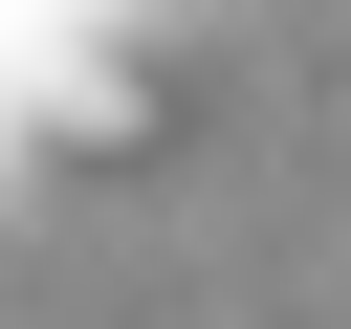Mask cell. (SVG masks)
<instances>
[{
  "label": "cell",
  "mask_w": 351,
  "mask_h": 329,
  "mask_svg": "<svg viewBox=\"0 0 351 329\" xmlns=\"http://www.w3.org/2000/svg\"><path fill=\"white\" fill-rule=\"evenodd\" d=\"M154 132H176V88H154L132 44H66V66H44V154L110 175V154H154Z\"/></svg>",
  "instance_id": "6da1fadb"
}]
</instances>
